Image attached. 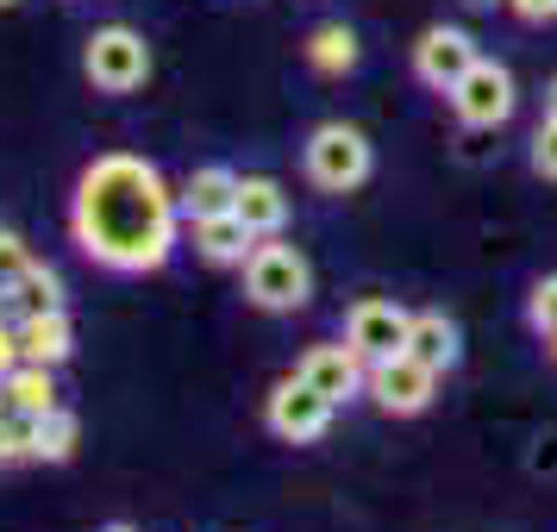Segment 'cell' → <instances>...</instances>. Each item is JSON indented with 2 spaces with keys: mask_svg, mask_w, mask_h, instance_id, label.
Instances as JSON below:
<instances>
[{
  "mask_svg": "<svg viewBox=\"0 0 557 532\" xmlns=\"http://www.w3.org/2000/svg\"><path fill=\"white\" fill-rule=\"evenodd\" d=\"M70 232L88 263H101L113 276H145V270H163L176 251L182 195L145 157L107 151L82 170L76 201H70Z\"/></svg>",
  "mask_w": 557,
  "mask_h": 532,
  "instance_id": "obj_1",
  "label": "cell"
},
{
  "mask_svg": "<svg viewBox=\"0 0 557 532\" xmlns=\"http://www.w3.org/2000/svg\"><path fill=\"white\" fill-rule=\"evenodd\" d=\"M245 295H251L263 313H295L307 307L313 295V270H307V257L295 245H282L276 232L270 238H257L251 257H245Z\"/></svg>",
  "mask_w": 557,
  "mask_h": 532,
  "instance_id": "obj_2",
  "label": "cell"
},
{
  "mask_svg": "<svg viewBox=\"0 0 557 532\" xmlns=\"http://www.w3.org/2000/svg\"><path fill=\"white\" fill-rule=\"evenodd\" d=\"M82 70H88V82L101 95H132V88H145V76H151V45L132 26H101L88 38V51H82Z\"/></svg>",
  "mask_w": 557,
  "mask_h": 532,
  "instance_id": "obj_3",
  "label": "cell"
},
{
  "mask_svg": "<svg viewBox=\"0 0 557 532\" xmlns=\"http://www.w3.org/2000/svg\"><path fill=\"white\" fill-rule=\"evenodd\" d=\"M307 176L326 195H351L357 182L370 176V138L357 126H320L307 138Z\"/></svg>",
  "mask_w": 557,
  "mask_h": 532,
  "instance_id": "obj_4",
  "label": "cell"
},
{
  "mask_svg": "<svg viewBox=\"0 0 557 532\" xmlns=\"http://www.w3.org/2000/svg\"><path fill=\"white\" fill-rule=\"evenodd\" d=\"M332 407L338 401H326L307 376H288V382H276V395H270V407H263V420H270V432L288 438V445H313V438L332 426Z\"/></svg>",
  "mask_w": 557,
  "mask_h": 532,
  "instance_id": "obj_5",
  "label": "cell"
},
{
  "mask_svg": "<svg viewBox=\"0 0 557 532\" xmlns=\"http://www.w3.org/2000/svg\"><path fill=\"white\" fill-rule=\"evenodd\" d=\"M407 332H413V313L395 301H357L345 313V345H357L363 363H382V357L407 351Z\"/></svg>",
  "mask_w": 557,
  "mask_h": 532,
  "instance_id": "obj_6",
  "label": "cell"
},
{
  "mask_svg": "<svg viewBox=\"0 0 557 532\" xmlns=\"http://www.w3.org/2000/svg\"><path fill=\"white\" fill-rule=\"evenodd\" d=\"M451 107H457V120H463V126H476V132L502 126L507 113H513V76H507L502 63L476 57V63H470V76L451 88Z\"/></svg>",
  "mask_w": 557,
  "mask_h": 532,
  "instance_id": "obj_7",
  "label": "cell"
},
{
  "mask_svg": "<svg viewBox=\"0 0 557 532\" xmlns=\"http://www.w3.org/2000/svg\"><path fill=\"white\" fill-rule=\"evenodd\" d=\"M363 388L376 395L382 413H420V407L432 401V388H438V370H426L420 357H382V363H370V376H363Z\"/></svg>",
  "mask_w": 557,
  "mask_h": 532,
  "instance_id": "obj_8",
  "label": "cell"
},
{
  "mask_svg": "<svg viewBox=\"0 0 557 532\" xmlns=\"http://www.w3.org/2000/svg\"><path fill=\"white\" fill-rule=\"evenodd\" d=\"M470 63H476V45H470V32H457V26H432L413 45V76L426 88H438V95H451L457 82L470 76Z\"/></svg>",
  "mask_w": 557,
  "mask_h": 532,
  "instance_id": "obj_9",
  "label": "cell"
},
{
  "mask_svg": "<svg viewBox=\"0 0 557 532\" xmlns=\"http://www.w3.org/2000/svg\"><path fill=\"white\" fill-rule=\"evenodd\" d=\"M295 376H307L326 401H351L357 388H363V376H370V363L357 357V345H313Z\"/></svg>",
  "mask_w": 557,
  "mask_h": 532,
  "instance_id": "obj_10",
  "label": "cell"
},
{
  "mask_svg": "<svg viewBox=\"0 0 557 532\" xmlns=\"http://www.w3.org/2000/svg\"><path fill=\"white\" fill-rule=\"evenodd\" d=\"M20 351L26 363H63V357L76 351V326H70V313L51 307V313H20Z\"/></svg>",
  "mask_w": 557,
  "mask_h": 532,
  "instance_id": "obj_11",
  "label": "cell"
},
{
  "mask_svg": "<svg viewBox=\"0 0 557 532\" xmlns=\"http://www.w3.org/2000/svg\"><path fill=\"white\" fill-rule=\"evenodd\" d=\"M0 401L13 407V413H26V420H38V413H51L57 401V376L51 363H13L7 376H0Z\"/></svg>",
  "mask_w": 557,
  "mask_h": 532,
  "instance_id": "obj_12",
  "label": "cell"
},
{
  "mask_svg": "<svg viewBox=\"0 0 557 532\" xmlns=\"http://www.w3.org/2000/svg\"><path fill=\"white\" fill-rule=\"evenodd\" d=\"M251 245H257V232L238 213H207V220H195V251L207 263H245Z\"/></svg>",
  "mask_w": 557,
  "mask_h": 532,
  "instance_id": "obj_13",
  "label": "cell"
},
{
  "mask_svg": "<svg viewBox=\"0 0 557 532\" xmlns=\"http://www.w3.org/2000/svg\"><path fill=\"white\" fill-rule=\"evenodd\" d=\"M232 213H238L257 238H270V232H282V220H288V195H282L270 176H238V201H232Z\"/></svg>",
  "mask_w": 557,
  "mask_h": 532,
  "instance_id": "obj_14",
  "label": "cell"
},
{
  "mask_svg": "<svg viewBox=\"0 0 557 532\" xmlns=\"http://www.w3.org/2000/svg\"><path fill=\"white\" fill-rule=\"evenodd\" d=\"M232 201H238V176H232L226 163H207V170H195V176L182 182V213H188V220L232 213Z\"/></svg>",
  "mask_w": 557,
  "mask_h": 532,
  "instance_id": "obj_15",
  "label": "cell"
},
{
  "mask_svg": "<svg viewBox=\"0 0 557 532\" xmlns=\"http://www.w3.org/2000/svg\"><path fill=\"white\" fill-rule=\"evenodd\" d=\"M407 357H420L426 370H451L457 363V326L445 313H413V332H407Z\"/></svg>",
  "mask_w": 557,
  "mask_h": 532,
  "instance_id": "obj_16",
  "label": "cell"
},
{
  "mask_svg": "<svg viewBox=\"0 0 557 532\" xmlns=\"http://www.w3.org/2000/svg\"><path fill=\"white\" fill-rule=\"evenodd\" d=\"M76 445H82V420L70 407H51V413L32 420V457H38V463H70Z\"/></svg>",
  "mask_w": 557,
  "mask_h": 532,
  "instance_id": "obj_17",
  "label": "cell"
},
{
  "mask_svg": "<svg viewBox=\"0 0 557 532\" xmlns=\"http://www.w3.org/2000/svg\"><path fill=\"white\" fill-rule=\"evenodd\" d=\"M0 301H13L20 313H51V307H63V276L51 263H32L26 276L13 282V295H0Z\"/></svg>",
  "mask_w": 557,
  "mask_h": 532,
  "instance_id": "obj_18",
  "label": "cell"
},
{
  "mask_svg": "<svg viewBox=\"0 0 557 532\" xmlns=\"http://www.w3.org/2000/svg\"><path fill=\"white\" fill-rule=\"evenodd\" d=\"M307 63L320 70V76H345L357 63V38L351 26H320L313 38H307Z\"/></svg>",
  "mask_w": 557,
  "mask_h": 532,
  "instance_id": "obj_19",
  "label": "cell"
},
{
  "mask_svg": "<svg viewBox=\"0 0 557 532\" xmlns=\"http://www.w3.org/2000/svg\"><path fill=\"white\" fill-rule=\"evenodd\" d=\"M32 263H38V257L26 251V238H20V232H0V295H13V282L26 276Z\"/></svg>",
  "mask_w": 557,
  "mask_h": 532,
  "instance_id": "obj_20",
  "label": "cell"
},
{
  "mask_svg": "<svg viewBox=\"0 0 557 532\" xmlns=\"http://www.w3.org/2000/svg\"><path fill=\"white\" fill-rule=\"evenodd\" d=\"M527 320H532V332H545V338L557 332V276H545L539 288H532V301H527Z\"/></svg>",
  "mask_w": 557,
  "mask_h": 532,
  "instance_id": "obj_21",
  "label": "cell"
},
{
  "mask_svg": "<svg viewBox=\"0 0 557 532\" xmlns=\"http://www.w3.org/2000/svg\"><path fill=\"white\" fill-rule=\"evenodd\" d=\"M532 170L557 182V120H545V126H539V138H532Z\"/></svg>",
  "mask_w": 557,
  "mask_h": 532,
  "instance_id": "obj_22",
  "label": "cell"
},
{
  "mask_svg": "<svg viewBox=\"0 0 557 532\" xmlns=\"http://www.w3.org/2000/svg\"><path fill=\"white\" fill-rule=\"evenodd\" d=\"M13 363H26V351H20V326H7V320H0V376H7Z\"/></svg>",
  "mask_w": 557,
  "mask_h": 532,
  "instance_id": "obj_23",
  "label": "cell"
},
{
  "mask_svg": "<svg viewBox=\"0 0 557 532\" xmlns=\"http://www.w3.org/2000/svg\"><path fill=\"white\" fill-rule=\"evenodd\" d=\"M520 20H532V26H545V20H557V0H507Z\"/></svg>",
  "mask_w": 557,
  "mask_h": 532,
  "instance_id": "obj_24",
  "label": "cell"
},
{
  "mask_svg": "<svg viewBox=\"0 0 557 532\" xmlns=\"http://www.w3.org/2000/svg\"><path fill=\"white\" fill-rule=\"evenodd\" d=\"M532 470H557V432H545V438L532 445Z\"/></svg>",
  "mask_w": 557,
  "mask_h": 532,
  "instance_id": "obj_25",
  "label": "cell"
},
{
  "mask_svg": "<svg viewBox=\"0 0 557 532\" xmlns=\"http://www.w3.org/2000/svg\"><path fill=\"white\" fill-rule=\"evenodd\" d=\"M545 120H557V82L545 88Z\"/></svg>",
  "mask_w": 557,
  "mask_h": 532,
  "instance_id": "obj_26",
  "label": "cell"
},
{
  "mask_svg": "<svg viewBox=\"0 0 557 532\" xmlns=\"http://www.w3.org/2000/svg\"><path fill=\"white\" fill-rule=\"evenodd\" d=\"M101 532H132V527H120V520H113V527H101Z\"/></svg>",
  "mask_w": 557,
  "mask_h": 532,
  "instance_id": "obj_27",
  "label": "cell"
},
{
  "mask_svg": "<svg viewBox=\"0 0 557 532\" xmlns=\"http://www.w3.org/2000/svg\"><path fill=\"white\" fill-rule=\"evenodd\" d=\"M552 363H557V332H552Z\"/></svg>",
  "mask_w": 557,
  "mask_h": 532,
  "instance_id": "obj_28",
  "label": "cell"
},
{
  "mask_svg": "<svg viewBox=\"0 0 557 532\" xmlns=\"http://www.w3.org/2000/svg\"><path fill=\"white\" fill-rule=\"evenodd\" d=\"M0 7H13V0H0Z\"/></svg>",
  "mask_w": 557,
  "mask_h": 532,
  "instance_id": "obj_29",
  "label": "cell"
}]
</instances>
